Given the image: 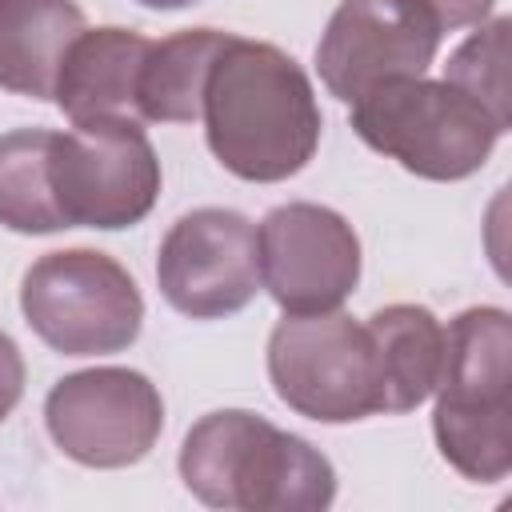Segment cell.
<instances>
[{
    "instance_id": "18",
    "label": "cell",
    "mask_w": 512,
    "mask_h": 512,
    "mask_svg": "<svg viewBox=\"0 0 512 512\" xmlns=\"http://www.w3.org/2000/svg\"><path fill=\"white\" fill-rule=\"evenodd\" d=\"M20 396H24V356H20L16 340L0 328V424L12 416Z\"/></svg>"
},
{
    "instance_id": "6",
    "label": "cell",
    "mask_w": 512,
    "mask_h": 512,
    "mask_svg": "<svg viewBox=\"0 0 512 512\" xmlns=\"http://www.w3.org/2000/svg\"><path fill=\"white\" fill-rule=\"evenodd\" d=\"M268 380L280 404L316 424H352L380 412L372 336L340 308L284 312L268 336Z\"/></svg>"
},
{
    "instance_id": "15",
    "label": "cell",
    "mask_w": 512,
    "mask_h": 512,
    "mask_svg": "<svg viewBox=\"0 0 512 512\" xmlns=\"http://www.w3.org/2000/svg\"><path fill=\"white\" fill-rule=\"evenodd\" d=\"M228 36L232 32H220V28H184L164 40H152L140 64V88H136L140 120L144 124L200 120L204 84Z\"/></svg>"
},
{
    "instance_id": "8",
    "label": "cell",
    "mask_w": 512,
    "mask_h": 512,
    "mask_svg": "<svg viewBox=\"0 0 512 512\" xmlns=\"http://www.w3.org/2000/svg\"><path fill=\"white\" fill-rule=\"evenodd\" d=\"M52 444L84 468L140 464L164 432L160 388L136 368H84L60 376L44 396Z\"/></svg>"
},
{
    "instance_id": "13",
    "label": "cell",
    "mask_w": 512,
    "mask_h": 512,
    "mask_svg": "<svg viewBox=\"0 0 512 512\" xmlns=\"http://www.w3.org/2000/svg\"><path fill=\"white\" fill-rule=\"evenodd\" d=\"M84 28L76 0H0V88L52 100L64 52Z\"/></svg>"
},
{
    "instance_id": "1",
    "label": "cell",
    "mask_w": 512,
    "mask_h": 512,
    "mask_svg": "<svg viewBox=\"0 0 512 512\" xmlns=\"http://www.w3.org/2000/svg\"><path fill=\"white\" fill-rule=\"evenodd\" d=\"M204 140L212 156L248 184L296 176L320 148V104L308 72L276 44L228 36L204 100Z\"/></svg>"
},
{
    "instance_id": "11",
    "label": "cell",
    "mask_w": 512,
    "mask_h": 512,
    "mask_svg": "<svg viewBox=\"0 0 512 512\" xmlns=\"http://www.w3.org/2000/svg\"><path fill=\"white\" fill-rule=\"evenodd\" d=\"M260 288L288 312H332L360 284V236L324 204L292 200L272 208L260 228Z\"/></svg>"
},
{
    "instance_id": "16",
    "label": "cell",
    "mask_w": 512,
    "mask_h": 512,
    "mask_svg": "<svg viewBox=\"0 0 512 512\" xmlns=\"http://www.w3.org/2000/svg\"><path fill=\"white\" fill-rule=\"evenodd\" d=\"M48 152V128H16L0 136V224L20 236H48L64 228L52 200Z\"/></svg>"
},
{
    "instance_id": "19",
    "label": "cell",
    "mask_w": 512,
    "mask_h": 512,
    "mask_svg": "<svg viewBox=\"0 0 512 512\" xmlns=\"http://www.w3.org/2000/svg\"><path fill=\"white\" fill-rule=\"evenodd\" d=\"M428 4L436 12L440 28L452 32V28H476V24H484V16L492 12L496 0H428Z\"/></svg>"
},
{
    "instance_id": "14",
    "label": "cell",
    "mask_w": 512,
    "mask_h": 512,
    "mask_svg": "<svg viewBox=\"0 0 512 512\" xmlns=\"http://www.w3.org/2000/svg\"><path fill=\"white\" fill-rule=\"evenodd\" d=\"M368 336L376 352L380 412L400 416L420 408L444 364V324L424 304H388L368 316Z\"/></svg>"
},
{
    "instance_id": "12",
    "label": "cell",
    "mask_w": 512,
    "mask_h": 512,
    "mask_svg": "<svg viewBox=\"0 0 512 512\" xmlns=\"http://www.w3.org/2000/svg\"><path fill=\"white\" fill-rule=\"evenodd\" d=\"M148 44H152L148 36L116 24L84 28L72 40L52 88V100L72 128H88L104 120L144 124L136 88H140V64L148 56Z\"/></svg>"
},
{
    "instance_id": "2",
    "label": "cell",
    "mask_w": 512,
    "mask_h": 512,
    "mask_svg": "<svg viewBox=\"0 0 512 512\" xmlns=\"http://www.w3.org/2000/svg\"><path fill=\"white\" fill-rule=\"evenodd\" d=\"M176 468L200 504L224 512H324L336 500L328 456L248 408L200 416Z\"/></svg>"
},
{
    "instance_id": "7",
    "label": "cell",
    "mask_w": 512,
    "mask_h": 512,
    "mask_svg": "<svg viewBox=\"0 0 512 512\" xmlns=\"http://www.w3.org/2000/svg\"><path fill=\"white\" fill-rule=\"evenodd\" d=\"M52 200L64 228H132L160 196V160L144 124L104 120L52 132Z\"/></svg>"
},
{
    "instance_id": "4",
    "label": "cell",
    "mask_w": 512,
    "mask_h": 512,
    "mask_svg": "<svg viewBox=\"0 0 512 512\" xmlns=\"http://www.w3.org/2000/svg\"><path fill=\"white\" fill-rule=\"evenodd\" d=\"M352 108V132L420 180H468L504 136L484 104L464 88L428 76L384 80Z\"/></svg>"
},
{
    "instance_id": "17",
    "label": "cell",
    "mask_w": 512,
    "mask_h": 512,
    "mask_svg": "<svg viewBox=\"0 0 512 512\" xmlns=\"http://www.w3.org/2000/svg\"><path fill=\"white\" fill-rule=\"evenodd\" d=\"M508 16H492L488 24H476V32L448 56L444 80L464 88L476 104L492 112V120L508 132L512 124V80H508Z\"/></svg>"
},
{
    "instance_id": "5",
    "label": "cell",
    "mask_w": 512,
    "mask_h": 512,
    "mask_svg": "<svg viewBox=\"0 0 512 512\" xmlns=\"http://www.w3.org/2000/svg\"><path fill=\"white\" fill-rule=\"evenodd\" d=\"M20 312L64 356L124 352L144 328V296L132 272L96 248H64L32 260L20 284Z\"/></svg>"
},
{
    "instance_id": "10",
    "label": "cell",
    "mask_w": 512,
    "mask_h": 512,
    "mask_svg": "<svg viewBox=\"0 0 512 512\" xmlns=\"http://www.w3.org/2000/svg\"><path fill=\"white\" fill-rule=\"evenodd\" d=\"M160 296L192 320H224L260 292L256 224L236 208H192L160 240Z\"/></svg>"
},
{
    "instance_id": "20",
    "label": "cell",
    "mask_w": 512,
    "mask_h": 512,
    "mask_svg": "<svg viewBox=\"0 0 512 512\" xmlns=\"http://www.w3.org/2000/svg\"><path fill=\"white\" fill-rule=\"evenodd\" d=\"M144 8H156V12H172V8H188V4H196V0H140Z\"/></svg>"
},
{
    "instance_id": "3",
    "label": "cell",
    "mask_w": 512,
    "mask_h": 512,
    "mask_svg": "<svg viewBox=\"0 0 512 512\" xmlns=\"http://www.w3.org/2000/svg\"><path fill=\"white\" fill-rule=\"evenodd\" d=\"M432 436L440 456L476 484L512 472V316L480 304L444 328Z\"/></svg>"
},
{
    "instance_id": "9",
    "label": "cell",
    "mask_w": 512,
    "mask_h": 512,
    "mask_svg": "<svg viewBox=\"0 0 512 512\" xmlns=\"http://www.w3.org/2000/svg\"><path fill=\"white\" fill-rule=\"evenodd\" d=\"M440 20L428 0H340L316 44L320 84L352 104L384 80L424 76L440 48Z\"/></svg>"
}]
</instances>
